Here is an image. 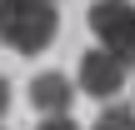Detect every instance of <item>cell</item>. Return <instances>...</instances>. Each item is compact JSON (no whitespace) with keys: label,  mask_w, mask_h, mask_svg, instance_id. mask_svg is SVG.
I'll use <instances>...</instances> for the list:
<instances>
[{"label":"cell","mask_w":135,"mask_h":130,"mask_svg":"<svg viewBox=\"0 0 135 130\" xmlns=\"http://www.w3.org/2000/svg\"><path fill=\"white\" fill-rule=\"evenodd\" d=\"M90 30L95 50L115 55L120 65H135V0H95L90 5Z\"/></svg>","instance_id":"7a4b0ae2"},{"label":"cell","mask_w":135,"mask_h":130,"mask_svg":"<svg viewBox=\"0 0 135 130\" xmlns=\"http://www.w3.org/2000/svg\"><path fill=\"white\" fill-rule=\"evenodd\" d=\"M90 130H135V110L130 105H105L100 120H95Z\"/></svg>","instance_id":"5b68a950"},{"label":"cell","mask_w":135,"mask_h":130,"mask_svg":"<svg viewBox=\"0 0 135 130\" xmlns=\"http://www.w3.org/2000/svg\"><path fill=\"white\" fill-rule=\"evenodd\" d=\"M5 110H10V80L0 75V120H5Z\"/></svg>","instance_id":"52a82bcc"},{"label":"cell","mask_w":135,"mask_h":130,"mask_svg":"<svg viewBox=\"0 0 135 130\" xmlns=\"http://www.w3.org/2000/svg\"><path fill=\"white\" fill-rule=\"evenodd\" d=\"M60 30L55 0H0V45L20 55H40Z\"/></svg>","instance_id":"6da1fadb"},{"label":"cell","mask_w":135,"mask_h":130,"mask_svg":"<svg viewBox=\"0 0 135 130\" xmlns=\"http://www.w3.org/2000/svg\"><path fill=\"white\" fill-rule=\"evenodd\" d=\"M40 130H80L75 115H50V120H40Z\"/></svg>","instance_id":"8992f818"},{"label":"cell","mask_w":135,"mask_h":130,"mask_svg":"<svg viewBox=\"0 0 135 130\" xmlns=\"http://www.w3.org/2000/svg\"><path fill=\"white\" fill-rule=\"evenodd\" d=\"M0 130H5V125H0Z\"/></svg>","instance_id":"ba28073f"},{"label":"cell","mask_w":135,"mask_h":130,"mask_svg":"<svg viewBox=\"0 0 135 130\" xmlns=\"http://www.w3.org/2000/svg\"><path fill=\"white\" fill-rule=\"evenodd\" d=\"M125 80H130V65H120L115 55H105V50H85V55H80L75 90H85L90 100H105V105H115V95L125 90Z\"/></svg>","instance_id":"3957f363"},{"label":"cell","mask_w":135,"mask_h":130,"mask_svg":"<svg viewBox=\"0 0 135 130\" xmlns=\"http://www.w3.org/2000/svg\"><path fill=\"white\" fill-rule=\"evenodd\" d=\"M25 95H30V105L45 110V120H50V115H65V110H70V100H75V80H65L60 70H40V75L30 80Z\"/></svg>","instance_id":"277c9868"}]
</instances>
